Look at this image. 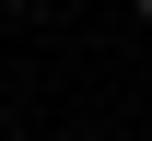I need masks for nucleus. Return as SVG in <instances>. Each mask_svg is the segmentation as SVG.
Segmentation results:
<instances>
[{
	"label": "nucleus",
	"instance_id": "1",
	"mask_svg": "<svg viewBox=\"0 0 152 141\" xmlns=\"http://www.w3.org/2000/svg\"><path fill=\"white\" fill-rule=\"evenodd\" d=\"M140 12H152V0H140Z\"/></svg>",
	"mask_w": 152,
	"mask_h": 141
}]
</instances>
